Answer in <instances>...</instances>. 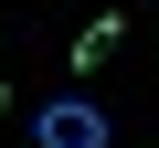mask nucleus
<instances>
[{
	"instance_id": "f03ea898",
	"label": "nucleus",
	"mask_w": 159,
	"mask_h": 148,
	"mask_svg": "<svg viewBox=\"0 0 159 148\" xmlns=\"http://www.w3.org/2000/svg\"><path fill=\"white\" fill-rule=\"evenodd\" d=\"M106 53H117V11H106V21H85V32H74V63H85V74H96Z\"/></svg>"
},
{
	"instance_id": "f257e3e1",
	"label": "nucleus",
	"mask_w": 159,
	"mask_h": 148,
	"mask_svg": "<svg viewBox=\"0 0 159 148\" xmlns=\"http://www.w3.org/2000/svg\"><path fill=\"white\" fill-rule=\"evenodd\" d=\"M32 148H106V106H96V95H53V106H32Z\"/></svg>"
}]
</instances>
